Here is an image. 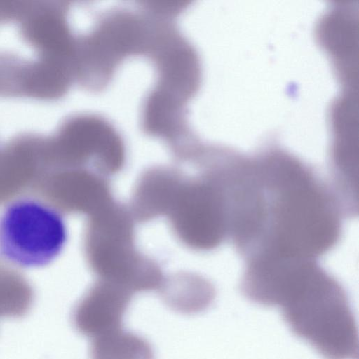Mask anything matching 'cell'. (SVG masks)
Here are the masks:
<instances>
[{
	"mask_svg": "<svg viewBox=\"0 0 359 359\" xmlns=\"http://www.w3.org/2000/svg\"><path fill=\"white\" fill-rule=\"evenodd\" d=\"M265 187L266 221L255 254L315 259L337 243L339 208L309 169L276 154L268 164Z\"/></svg>",
	"mask_w": 359,
	"mask_h": 359,
	"instance_id": "1",
	"label": "cell"
},
{
	"mask_svg": "<svg viewBox=\"0 0 359 359\" xmlns=\"http://www.w3.org/2000/svg\"><path fill=\"white\" fill-rule=\"evenodd\" d=\"M290 330L325 359H355V320L346 292L320 269L280 307Z\"/></svg>",
	"mask_w": 359,
	"mask_h": 359,
	"instance_id": "2",
	"label": "cell"
},
{
	"mask_svg": "<svg viewBox=\"0 0 359 359\" xmlns=\"http://www.w3.org/2000/svg\"><path fill=\"white\" fill-rule=\"evenodd\" d=\"M67 235L62 215L36 200L16 201L0 218V252L21 267L48 264L64 249Z\"/></svg>",
	"mask_w": 359,
	"mask_h": 359,
	"instance_id": "3",
	"label": "cell"
},
{
	"mask_svg": "<svg viewBox=\"0 0 359 359\" xmlns=\"http://www.w3.org/2000/svg\"><path fill=\"white\" fill-rule=\"evenodd\" d=\"M141 8L114 9L106 13L83 39L81 68L83 79L90 89L104 88L127 57L144 52L149 36L150 21Z\"/></svg>",
	"mask_w": 359,
	"mask_h": 359,
	"instance_id": "4",
	"label": "cell"
},
{
	"mask_svg": "<svg viewBox=\"0 0 359 359\" xmlns=\"http://www.w3.org/2000/svg\"><path fill=\"white\" fill-rule=\"evenodd\" d=\"M130 297V291L111 283L95 285L72 311L75 329L94 339L121 328Z\"/></svg>",
	"mask_w": 359,
	"mask_h": 359,
	"instance_id": "5",
	"label": "cell"
},
{
	"mask_svg": "<svg viewBox=\"0 0 359 359\" xmlns=\"http://www.w3.org/2000/svg\"><path fill=\"white\" fill-rule=\"evenodd\" d=\"M90 359H154L150 343L122 327L93 339Z\"/></svg>",
	"mask_w": 359,
	"mask_h": 359,
	"instance_id": "6",
	"label": "cell"
}]
</instances>
